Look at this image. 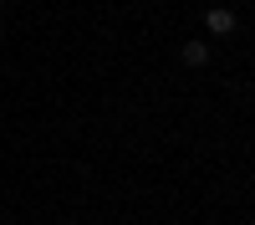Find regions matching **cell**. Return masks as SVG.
Wrapping results in <instances>:
<instances>
[{
	"mask_svg": "<svg viewBox=\"0 0 255 225\" xmlns=\"http://www.w3.org/2000/svg\"><path fill=\"white\" fill-rule=\"evenodd\" d=\"M0 5H5V0H0Z\"/></svg>",
	"mask_w": 255,
	"mask_h": 225,
	"instance_id": "3",
	"label": "cell"
},
{
	"mask_svg": "<svg viewBox=\"0 0 255 225\" xmlns=\"http://www.w3.org/2000/svg\"><path fill=\"white\" fill-rule=\"evenodd\" d=\"M204 26L215 31V36H235V26H240V20H235V10L215 5V10H204Z\"/></svg>",
	"mask_w": 255,
	"mask_h": 225,
	"instance_id": "1",
	"label": "cell"
},
{
	"mask_svg": "<svg viewBox=\"0 0 255 225\" xmlns=\"http://www.w3.org/2000/svg\"><path fill=\"white\" fill-rule=\"evenodd\" d=\"M209 56H215V51H209V41H199V36H194V41H184V51H179V61H184V67H194V72L209 67Z\"/></svg>",
	"mask_w": 255,
	"mask_h": 225,
	"instance_id": "2",
	"label": "cell"
}]
</instances>
